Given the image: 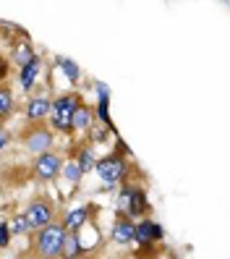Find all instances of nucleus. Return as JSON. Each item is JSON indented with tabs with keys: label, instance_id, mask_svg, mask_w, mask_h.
Wrapping results in <instances>:
<instances>
[{
	"label": "nucleus",
	"instance_id": "f257e3e1",
	"mask_svg": "<svg viewBox=\"0 0 230 259\" xmlns=\"http://www.w3.org/2000/svg\"><path fill=\"white\" fill-rule=\"evenodd\" d=\"M63 241H66V228L58 225V223H50L48 228L37 231V236H34V251L42 259H55V256H60Z\"/></svg>",
	"mask_w": 230,
	"mask_h": 259
},
{
	"label": "nucleus",
	"instance_id": "f03ea898",
	"mask_svg": "<svg viewBox=\"0 0 230 259\" xmlns=\"http://www.w3.org/2000/svg\"><path fill=\"white\" fill-rule=\"evenodd\" d=\"M149 209L147 191L142 186H123L118 194V215L120 218H142Z\"/></svg>",
	"mask_w": 230,
	"mask_h": 259
},
{
	"label": "nucleus",
	"instance_id": "7ed1b4c3",
	"mask_svg": "<svg viewBox=\"0 0 230 259\" xmlns=\"http://www.w3.org/2000/svg\"><path fill=\"white\" fill-rule=\"evenodd\" d=\"M79 105H81V100H79V95H76V92L60 95L55 102H50V123H53V128L68 134V131H71L73 113H76V108H79Z\"/></svg>",
	"mask_w": 230,
	"mask_h": 259
},
{
	"label": "nucleus",
	"instance_id": "20e7f679",
	"mask_svg": "<svg viewBox=\"0 0 230 259\" xmlns=\"http://www.w3.org/2000/svg\"><path fill=\"white\" fill-rule=\"evenodd\" d=\"M95 170H97V176L102 181V186L110 189V186H118L120 181L126 178L128 165H126V160L120 155H105V157H100L95 162Z\"/></svg>",
	"mask_w": 230,
	"mask_h": 259
},
{
	"label": "nucleus",
	"instance_id": "39448f33",
	"mask_svg": "<svg viewBox=\"0 0 230 259\" xmlns=\"http://www.w3.org/2000/svg\"><path fill=\"white\" fill-rule=\"evenodd\" d=\"M24 218L29 223V231H42V228H48L55 220V207L48 196H37V199L26 207Z\"/></svg>",
	"mask_w": 230,
	"mask_h": 259
},
{
	"label": "nucleus",
	"instance_id": "423d86ee",
	"mask_svg": "<svg viewBox=\"0 0 230 259\" xmlns=\"http://www.w3.org/2000/svg\"><path fill=\"white\" fill-rule=\"evenodd\" d=\"M60 167H63L60 155H55V152H42V155H37V160H34V176H37V181L50 184V181L58 178Z\"/></svg>",
	"mask_w": 230,
	"mask_h": 259
},
{
	"label": "nucleus",
	"instance_id": "0eeeda50",
	"mask_svg": "<svg viewBox=\"0 0 230 259\" xmlns=\"http://www.w3.org/2000/svg\"><path fill=\"white\" fill-rule=\"evenodd\" d=\"M162 238H165V231L155 220H139V223H133V241L139 243L142 249L152 246L155 241H162Z\"/></svg>",
	"mask_w": 230,
	"mask_h": 259
},
{
	"label": "nucleus",
	"instance_id": "6e6552de",
	"mask_svg": "<svg viewBox=\"0 0 230 259\" xmlns=\"http://www.w3.org/2000/svg\"><path fill=\"white\" fill-rule=\"evenodd\" d=\"M24 144H26L29 152H34V155H42V152H48V147L53 144V134H50V131H44V128H34L32 134H26Z\"/></svg>",
	"mask_w": 230,
	"mask_h": 259
},
{
	"label": "nucleus",
	"instance_id": "1a4fd4ad",
	"mask_svg": "<svg viewBox=\"0 0 230 259\" xmlns=\"http://www.w3.org/2000/svg\"><path fill=\"white\" fill-rule=\"evenodd\" d=\"M91 218V209L89 207H73L66 220H63V228H66V233H79L81 228L86 225V220Z\"/></svg>",
	"mask_w": 230,
	"mask_h": 259
},
{
	"label": "nucleus",
	"instance_id": "9d476101",
	"mask_svg": "<svg viewBox=\"0 0 230 259\" xmlns=\"http://www.w3.org/2000/svg\"><path fill=\"white\" fill-rule=\"evenodd\" d=\"M113 241L120 243V246H126V243L133 241V220L131 218H120L113 223Z\"/></svg>",
	"mask_w": 230,
	"mask_h": 259
},
{
	"label": "nucleus",
	"instance_id": "9b49d317",
	"mask_svg": "<svg viewBox=\"0 0 230 259\" xmlns=\"http://www.w3.org/2000/svg\"><path fill=\"white\" fill-rule=\"evenodd\" d=\"M44 115H50V97L48 95H37L29 100V108H26V118L29 120H42Z\"/></svg>",
	"mask_w": 230,
	"mask_h": 259
},
{
	"label": "nucleus",
	"instance_id": "f8f14e48",
	"mask_svg": "<svg viewBox=\"0 0 230 259\" xmlns=\"http://www.w3.org/2000/svg\"><path fill=\"white\" fill-rule=\"evenodd\" d=\"M91 108L89 105H79L73 113V120H71V131H89L91 128Z\"/></svg>",
	"mask_w": 230,
	"mask_h": 259
},
{
	"label": "nucleus",
	"instance_id": "ddd939ff",
	"mask_svg": "<svg viewBox=\"0 0 230 259\" xmlns=\"http://www.w3.org/2000/svg\"><path fill=\"white\" fill-rule=\"evenodd\" d=\"M39 71H42V60H39V58H34L32 63L24 66V68H21V73H19L21 87H24V89H32V87H34V81H37V76H39Z\"/></svg>",
	"mask_w": 230,
	"mask_h": 259
},
{
	"label": "nucleus",
	"instance_id": "4468645a",
	"mask_svg": "<svg viewBox=\"0 0 230 259\" xmlns=\"http://www.w3.org/2000/svg\"><path fill=\"white\" fill-rule=\"evenodd\" d=\"M84 249H81V241L76 233H66V241H63V249H60V256L63 259H81Z\"/></svg>",
	"mask_w": 230,
	"mask_h": 259
},
{
	"label": "nucleus",
	"instance_id": "2eb2a0df",
	"mask_svg": "<svg viewBox=\"0 0 230 259\" xmlns=\"http://www.w3.org/2000/svg\"><path fill=\"white\" fill-rule=\"evenodd\" d=\"M34 58H37V53L32 50V45H29V42H21V45H16V50H13V60H16V66H19V68L29 66Z\"/></svg>",
	"mask_w": 230,
	"mask_h": 259
},
{
	"label": "nucleus",
	"instance_id": "dca6fc26",
	"mask_svg": "<svg viewBox=\"0 0 230 259\" xmlns=\"http://www.w3.org/2000/svg\"><path fill=\"white\" fill-rule=\"evenodd\" d=\"M58 68L63 71V76H66L68 81H73V84H76V81L81 79V68L76 66V63H73L71 58H58Z\"/></svg>",
	"mask_w": 230,
	"mask_h": 259
},
{
	"label": "nucleus",
	"instance_id": "f3484780",
	"mask_svg": "<svg viewBox=\"0 0 230 259\" xmlns=\"http://www.w3.org/2000/svg\"><path fill=\"white\" fill-rule=\"evenodd\" d=\"M95 152H91V149H79V157H76V167H79V170L81 173H89L91 170V167H95Z\"/></svg>",
	"mask_w": 230,
	"mask_h": 259
},
{
	"label": "nucleus",
	"instance_id": "a211bd4d",
	"mask_svg": "<svg viewBox=\"0 0 230 259\" xmlns=\"http://www.w3.org/2000/svg\"><path fill=\"white\" fill-rule=\"evenodd\" d=\"M13 110V92L11 89H0V120L8 118Z\"/></svg>",
	"mask_w": 230,
	"mask_h": 259
},
{
	"label": "nucleus",
	"instance_id": "6ab92c4d",
	"mask_svg": "<svg viewBox=\"0 0 230 259\" xmlns=\"http://www.w3.org/2000/svg\"><path fill=\"white\" fill-rule=\"evenodd\" d=\"M60 170H63V176H66V181H68V184H79V181H81V170H79V167H76V162H66L63 167H60Z\"/></svg>",
	"mask_w": 230,
	"mask_h": 259
},
{
	"label": "nucleus",
	"instance_id": "aec40b11",
	"mask_svg": "<svg viewBox=\"0 0 230 259\" xmlns=\"http://www.w3.org/2000/svg\"><path fill=\"white\" fill-rule=\"evenodd\" d=\"M8 231H11V233H16V236L29 233V223H26V218H24V215L13 218V220H11V225H8Z\"/></svg>",
	"mask_w": 230,
	"mask_h": 259
},
{
	"label": "nucleus",
	"instance_id": "412c9836",
	"mask_svg": "<svg viewBox=\"0 0 230 259\" xmlns=\"http://www.w3.org/2000/svg\"><path fill=\"white\" fill-rule=\"evenodd\" d=\"M11 243V231H8V223L0 220V249H6Z\"/></svg>",
	"mask_w": 230,
	"mask_h": 259
},
{
	"label": "nucleus",
	"instance_id": "4be33fe9",
	"mask_svg": "<svg viewBox=\"0 0 230 259\" xmlns=\"http://www.w3.org/2000/svg\"><path fill=\"white\" fill-rule=\"evenodd\" d=\"M95 92H97L100 100H110V87H107L105 81H97V84H95Z\"/></svg>",
	"mask_w": 230,
	"mask_h": 259
},
{
	"label": "nucleus",
	"instance_id": "5701e85b",
	"mask_svg": "<svg viewBox=\"0 0 230 259\" xmlns=\"http://www.w3.org/2000/svg\"><path fill=\"white\" fill-rule=\"evenodd\" d=\"M6 73H8V60L0 55V79H6Z\"/></svg>",
	"mask_w": 230,
	"mask_h": 259
},
{
	"label": "nucleus",
	"instance_id": "b1692460",
	"mask_svg": "<svg viewBox=\"0 0 230 259\" xmlns=\"http://www.w3.org/2000/svg\"><path fill=\"white\" fill-rule=\"evenodd\" d=\"M91 139H95V142H105V128H97L95 134H91Z\"/></svg>",
	"mask_w": 230,
	"mask_h": 259
},
{
	"label": "nucleus",
	"instance_id": "393cba45",
	"mask_svg": "<svg viewBox=\"0 0 230 259\" xmlns=\"http://www.w3.org/2000/svg\"><path fill=\"white\" fill-rule=\"evenodd\" d=\"M8 144V134L3 131V128H0V152H3V147Z\"/></svg>",
	"mask_w": 230,
	"mask_h": 259
}]
</instances>
